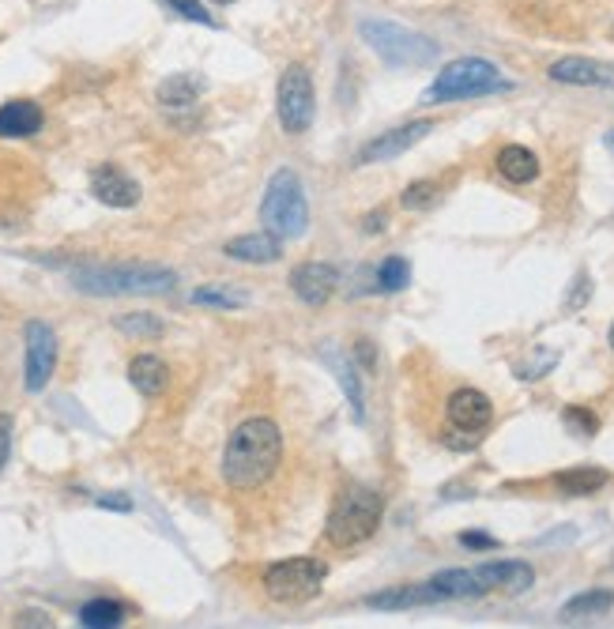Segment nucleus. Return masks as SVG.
I'll return each instance as SVG.
<instances>
[{"mask_svg": "<svg viewBox=\"0 0 614 629\" xmlns=\"http://www.w3.org/2000/svg\"><path fill=\"white\" fill-rule=\"evenodd\" d=\"M498 174L505 181H513V185H528V181L539 178V159H535V151L520 144H509L498 151Z\"/></svg>", "mask_w": 614, "mask_h": 629, "instance_id": "nucleus-23", "label": "nucleus"}, {"mask_svg": "<svg viewBox=\"0 0 614 629\" xmlns=\"http://www.w3.org/2000/svg\"><path fill=\"white\" fill-rule=\"evenodd\" d=\"M42 121H46V113L31 98H12L0 106V136L4 140H27L42 129Z\"/></svg>", "mask_w": 614, "mask_h": 629, "instance_id": "nucleus-17", "label": "nucleus"}, {"mask_svg": "<svg viewBox=\"0 0 614 629\" xmlns=\"http://www.w3.org/2000/svg\"><path fill=\"white\" fill-rule=\"evenodd\" d=\"M509 87L513 83L505 80L490 61H483V57H460V61H449V65L441 68V76L426 87L422 102L434 106V102H456V98L498 95V91H509Z\"/></svg>", "mask_w": 614, "mask_h": 629, "instance_id": "nucleus-5", "label": "nucleus"}, {"mask_svg": "<svg viewBox=\"0 0 614 629\" xmlns=\"http://www.w3.org/2000/svg\"><path fill=\"white\" fill-rule=\"evenodd\" d=\"M611 351H614V324H611Z\"/></svg>", "mask_w": 614, "mask_h": 629, "instance_id": "nucleus-42", "label": "nucleus"}, {"mask_svg": "<svg viewBox=\"0 0 614 629\" xmlns=\"http://www.w3.org/2000/svg\"><path fill=\"white\" fill-rule=\"evenodd\" d=\"M430 132H434V121H426V117H422V121H407V125L385 132V136H373L370 144H366L355 155V166H370V162L396 159V155L411 151V147L419 144V140H426Z\"/></svg>", "mask_w": 614, "mask_h": 629, "instance_id": "nucleus-10", "label": "nucleus"}, {"mask_svg": "<svg viewBox=\"0 0 614 629\" xmlns=\"http://www.w3.org/2000/svg\"><path fill=\"white\" fill-rule=\"evenodd\" d=\"M200 91H204V80H200V76L178 72V76H170V80L159 83L155 98H159V106H166V110H193Z\"/></svg>", "mask_w": 614, "mask_h": 629, "instance_id": "nucleus-20", "label": "nucleus"}, {"mask_svg": "<svg viewBox=\"0 0 614 629\" xmlns=\"http://www.w3.org/2000/svg\"><path fill=\"white\" fill-rule=\"evenodd\" d=\"M117 328H121L125 336H136V339H159L162 332H166L162 317H155V313H121V317H117Z\"/></svg>", "mask_w": 614, "mask_h": 629, "instance_id": "nucleus-28", "label": "nucleus"}, {"mask_svg": "<svg viewBox=\"0 0 614 629\" xmlns=\"http://www.w3.org/2000/svg\"><path fill=\"white\" fill-rule=\"evenodd\" d=\"M603 144H607V147H611V151H614V129L607 132V136H603Z\"/></svg>", "mask_w": 614, "mask_h": 629, "instance_id": "nucleus-40", "label": "nucleus"}, {"mask_svg": "<svg viewBox=\"0 0 614 629\" xmlns=\"http://www.w3.org/2000/svg\"><path fill=\"white\" fill-rule=\"evenodd\" d=\"M129 381L140 396H162L166 385H170V370H166V362H162V358L136 355L129 362Z\"/></svg>", "mask_w": 614, "mask_h": 629, "instance_id": "nucleus-19", "label": "nucleus"}, {"mask_svg": "<svg viewBox=\"0 0 614 629\" xmlns=\"http://www.w3.org/2000/svg\"><path fill=\"white\" fill-rule=\"evenodd\" d=\"M437 196H441V185H437V181H411L404 189V196H400V204H404L407 211H426L437 204Z\"/></svg>", "mask_w": 614, "mask_h": 629, "instance_id": "nucleus-30", "label": "nucleus"}, {"mask_svg": "<svg viewBox=\"0 0 614 629\" xmlns=\"http://www.w3.org/2000/svg\"><path fill=\"white\" fill-rule=\"evenodd\" d=\"M16 629H57V622L42 607H27V611L16 614Z\"/></svg>", "mask_w": 614, "mask_h": 629, "instance_id": "nucleus-33", "label": "nucleus"}, {"mask_svg": "<svg viewBox=\"0 0 614 629\" xmlns=\"http://www.w3.org/2000/svg\"><path fill=\"white\" fill-rule=\"evenodd\" d=\"M72 283L83 294H166L174 291L178 272L162 264H83Z\"/></svg>", "mask_w": 614, "mask_h": 629, "instance_id": "nucleus-3", "label": "nucleus"}, {"mask_svg": "<svg viewBox=\"0 0 614 629\" xmlns=\"http://www.w3.org/2000/svg\"><path fill=\"white\" fill-rule=\"evenodd\" d=\"M283 460V430L264 415L238 422L223 449V479L234 490H257L275 475Z\"/></svg>", "mask_w": 614, "mask_h": 629, "instance_id": "nucleus-1", "label": "nucleus"}, {"mask_svg": "<svg viewBox=\"0 0 614 629\" xmlns=\"http://www.w3.org/2000/svg\"><path fill=\"white\" fill-rule=\"evenodd\" d=\"M441 592V599H479L486 596V584L479 581L475 569H445L430 581Z\"/></svg>", "mask_w": 614, "mask_h": 629, "instance_id": "nucleus-24", "label": "nucleus"}, {"mask_svg": "<svg viewBox=\"0 0 614 629\" xmlns=\"http://www.w3.org/2000/svg\"><path fill=\"white\" fill-rule=\"evenodd\" d=\"M23 339H27V377H23V385H27V392H42L53 370H57V336H53V328L46 321H27Z\"/></svg>", "mask_w": 614, "mask_h": 629, "instance_id": "nucleus-9", "label": "nucleus"}, {"mask_svg": "<svg viewBox=\"0 0 614 629\" xmlns=\"http://www.w3.org/2000/svg\"><path fill=\"white\" fill-rule=\"evenodd\" d=\"M385 223H388V211L377 208V211H370V215L362 219V230H366V234H377V230H385Z\"/></svg>", "mask_w": 614, "mask_h": 629, "instance_id": "nucleus-38", "label": "nucleus"}, {"mask_svg": "<svg viewBox=\"0 0 614 629\" xmlns=\"http://www.w3.org/2000/svg\"><path fill=\"white\" fill-rule=\"evenodd\" d=\"M355 355H358V362L366 366V373L377 370V358H373V343H370V339H358V343H355Z\"/></svg>", "mask_w": 614, "mask_h": 629, "instance_id": "nucleus-37", "label": "nucleus"}, {"mask_svg": "<svg viewBox=\"0 0 614 629\" xmlns=\"http://www.w3.org/2000/svg\"><path fill=\"white\" fill-rule=\"evenodd\" d=\"M430 603H445L441 592L434 584H396V588H385V592H373L366 596V607L370 611H411V607H430Z\"/></svg>", "mask_w": 614, "mask_h": 629, "instance_id": "nucleus-15", "label": "nucleus"}, {"mask_svg": "<svg viewBox=\"0 0 614 629\" xmlns=\"http://www.w3.org/2000/svg\"><path fill=\"white\" fill-rule=\"evenodd\" d=\"M91 196L106 208H136L140 204V185L114 162H102L91 170Z\"/></svg>", "mask_w": 614, "mask_h": 629, "instance_id": "nucleus-12", "label": "nucleus"}, {"mask_svg": "<svg viewBox=\"0 0 614 629\" xmlns=\"http://www.w3.org/2000/svg\"><path fill=\"white\" fill-rule=\"evenodd\" d=\"M358 34L366 38V46L392 68H422L437 57V46L426 34H415L392 23V19H362Z\"/></svg>", "mask_w": 614, "mask_h": 629, "instance_id": "nucleus-6", "label": "nucleus"}, {"mask_svg": "<svg viewBox=\"0 0 614 629\" xmlns=\"http://www.w3.org/2000/svg\"><path fill=\"white\" fill-rule=\"evenodd\" d=\"M211 4H234V0H211Z\"/></svg>", "mask_w": 614, "mask_h": 629, "instance_id": "nucleus-41", "label": "nucleus"}, {"mask_svg": "<svg viewBox=\"0 0 614 629\" xmlns=\"http://www.w3.org/2000/svg\"><path fill=\"white\" fill-rule=\"evenodd\" d=\"M479 581L486 584V592H509V596H524L535 584V569L528 562H486L475 569Z\"/></svg>", "mask_w": 614, "mask_h": 629, "instance_id": "nucleus-16", "label": "nucleus"}, {"mask_svg": "<svg viewBox=\"0 0 614 629\" xmlns=\"http://www.w3.org/2000/svg\"><path fill=\"white\" fill-rule=\"evenodd\" d=\"M411 287V264L407 257H385L381 260V268H377V291L385 294H396Z\"/></svg>", "mask_w": 614, "mask_h": 629, "instance_id": "nucleus-27", "label": "nucleus"}, {"mask_svg": "<svg viewBox=\"0 0 614 629\" xmlns=\"http://www.w3.org/2000/svg\"><path fill=\"white\" fill-rule=\"evenodd\" d=\"M260 223L268 234H275L279 242H294L309 230V200L302 189V178L294 174L291 166L275 170L264 200H260Z\"/></svg>", "mask_w": 614, "mask_h": 629, "instance_id": "nucleus-4", "label": "nucleus"}, {"mask_svg": "<svg viewBox=\"0 0 614 629\" xmlns=\"http://www.w3.org/2000/svg\"><path fill=\"white\" fill-rule=\"evenodd\" d=\"M95 505H98V509H114V513H132V498H129V494H98Z\"/></svg>", "mask_w": 614, "mask_h": 629, "instance_id": "nucleus-36", "label": "nucleus"}, {"mask_svg": "<svg viewBox=\"0 0 614 629\" xmlns=\"http://www.w3.org/2000/svg\"><path fill=\"white\" fill-rule=\"evenodd\" d=\"M611 607H614L611 588H588V592L569 599L566 607L558 611V618H562V622H592V618H603Z\"/></svg>", "mask_w": 614, "mask_h": 629, "instance_id": "nucleus-22", "label": "nucleus"}, {"mask_svg": "<svg viewBox=\"0 0 614 629\" xmlns=\"http://www.w3.org/2000/svg\"><path fill=\"white\" fill-rule=\"evenodd\" d=\"M562 419H566V426L577 437H592L599 430V419L588 411V407H566V415H562Z\"/></svg>", "mask_w": 614, "mask_h": 629, "instance_id": "nucleus-32", "label": "nucleus"}, {"mask_svg": "<svg viewBox=\"0 0 614 629\" xmlns=\"http://www.w3.org/2000/svg\"><path fill=\"white\" fill-rule=\"evenodd\" d=\"M196 306H211V309H242L249 306V294L230 287V283H208V287H196L193 291Z\"/></svg>", "mask_w": 614, "mask_h": 629, "instance_id": "nucleus-26", "label": "nucleus"}, {"mask_svg": "<svg viewBox=\"0 0 614 629\" xmlns=\"http://www.w3.org/2000/svg\"><path fill=\"white\" fill-rule=\"evenodd\" d=\"M12 430H16L12 415H0V471H4L8 456H12Z\"/></svg>", "mask_w": 614, "mask_h": 629, "instance_id": "nucleus-34", "label": "nucleus"}, {"mask_svg": "<svg viewBox=\"0 0 614 629\" xmlns=\"http://www.w3.org/2000/svg\"><path fill=\"white\" fill-rule=\"evenodd\" d=\"M223 253L234 260H242V264H275V260L283 257V242L268 234V230H257V234H242V238H230L223 245Z\"/></svg>", "mask_w": 614, "mask_h": 629, "instance_id": "nucleus-18", "label": "nucleus"}, {"mask_svg": "<svg viewBox=\"0 0 614 629\" xmlns=\"http://www.w3.org/2000/svg\"><path fill=\"white\" fill-rule=\"evenodd\" d=\"M445 415H449V422L460 434H483L486 426L494 422V404L479 388H456L449 396V404H445Z\"/></svg>", "mask_w": 614, "mask_h": 629, "instance_id": "nucleus-11", "label": "nucleus"}, {"mask_svg": "<svg viewBox=\"0 0 614 629\" xmlns=\"http://www.w3.org/2000/svg\"><path fill=\"white\" fill-rule=\"evenodd\" d=\"M125 618H129V611H125V603H117V599H91V603L80 607L83 629H121Z\"/></svg>", "mask_w": 614, "mask_h": 629, "instance_id": "nucleus-25", "label": "nucleus"}, {"mask_svg": "<svg viewBox=\"0 0 614 629\" xmlns=\"http://www.w3.org/2000/svg\"><path fill=\"white\" fill-rule=\"evenodd\" d=\"M166 8H174L181 19H193V23H204V27H219V19L208 16V8L200 0H162Z\"/></svg>", "mask_w": 614, "mask_h": 629, "instance_id": "nucleus-31", "label": "nucleus"}, {"mask_svg": "<svg viewBox=\"0 0 614 629\" xmlns=\"http://www.w3.org/2000/svg\"><path fill=\"white\" fill-rule=\"evenodd\" d=\"M547 76L569 87H614V65H603L592 57H562L547 68Z\"/></svg>", "mask_w": 614, "mask_h": 629, "instance_id": "nucleus-14", "label": "nucleus"}, {"mask_svg": "<svg viewBox=\"0 0 614 629\" xmlns=\"http://www.w3.org/2000/svg\"><path fill=\"white\" fill-rule=\"evenodd\" d=\"M381 517H385V498L370 490V486H343L340 498L332 501V513H328V524H324V535L336 550H351L362 547L366 539H373V532L381 528Z\"/></svg>", "mask_w": 614, "mask_h": 629, "instance_id": "nucleus-2", "label": "nucleus"}, {"mask_svg": "<svg viewBox=\"0 0 614 629\" xmlns=\"http://www.w3.org/2000/svg\"><path fill=\"white\" fill-rule=\"evenodd\" d=\"M324 577H328V569L317 558H283L264 569V592L283 607H298V603L321 596Z\"/></svg>", "mask_w": 614, "mask_h": 629, "instance_id": "nucleus-7", "label": "nucleus"}, {"mask_svg": "<svg viewBox=\"0 0 614 629\" xmlns=\"http://www.w3.org/2000/svg\"><path fill=\"white\" fill-rule=\"evenodd\" d=\"M340 287V272L336 264H324V260H306L291 272V291L306 302V306H324Z\"/></svg>", "mask_w": 614, "mask_h": 629, "instance_id": "nucleus-13", "label": "nucleus"}, {"mask_svg": "<svg viewBox=\"0 0 614 629\" xmlns=\"http://www.w3.org/2000/svg\"><path fill=\"white\" fill-rule=\"evenodd\" d=\"M328 366L336 370V377H340L343 392H347V400H351V411H355V419L362 422V415H366V407H362V385H358V373L355 366H347L343 358L328 355Z\"/></svg>", "mask_w": 614, "mask_h": 629, "instance_id": "nucleus-29", "label": "nucleus"}, {"mask_svg": "<svg viewBox=\"0 0 614 629\" xmlns=\"http://www.w3.org/2000/svg\"><path fill=\"white\" fill-rule=\"evenodd\" d=\"M460 547H468V550H498L501 543L494 539V535H486V532H464V535H460Z\"/></svg>", "mask_w": 614, "mask_h": 629, "instance_id": "nucleus-35", "label": "nucleus"}, {"mask_svg": "<svg viewBox=\"0 0 614 629\" xmlns=\"http://www.w3.org/2000/svg\"><path fill=\"white\" fill-rule=\"evenodd\" d=\"M607 471L596 468V464H581V468H566L554 475V486L566 494V498H588V494H596L607 486Z\"/></svg>", "mask_w": 614, "mask_h": 629, "instance_id": "nucleus-21", "label": "nucleus"}, {"mask_svg": "<svg viewBox=\"0 0 614 629\" xmlns=\"http://www.w3.org/2000/svg\"><path fill=\"white\" fill-rule=\"evenodd\" d=\"M611 569H614V554H611Z\"/></svg>", "mask_w": 614, "mask_h": 629, "instance_id": "nucleus-43", "label": "nucleus"}, {"mask_svg": "<svg viewBox=\"0 0 614 629\" xmlns=\"http://www.w3.org/2000/svg\"><path fill=\"white\" fill-rule=\"evenodd\" d=\"M584 298H588V275H581V279H577V294H569L566 306H569V309H581V306H584Z\"/></svg>", "mask_w": 614, "mask_h": 629, "instance_id": "nucleus-39", "label": "nucleus"}, {"mask_svg": "<svg viewBox=\"0 0 614 629\" xmlns=\"http://www.w3.org/2000/svg\"><path fill=\"white\" fill-rule=\"evenodd\" d=\"M275 110H279V125L283 132H306L317 113V98H313V80H309L306 65H287L279 76V91H275Z\"/></svg>", "mask_w": 614, "mask_h": 629, "instance_id": "nucleus-8", "label": "nucleus"}]
</instances>
